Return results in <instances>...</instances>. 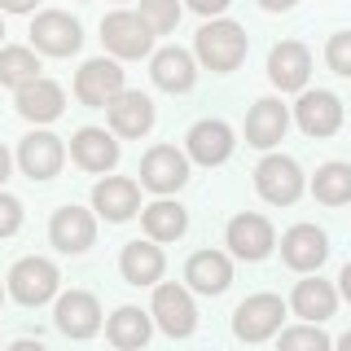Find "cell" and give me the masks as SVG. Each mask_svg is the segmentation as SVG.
<instances>
[{"label": "cell", "mask_w": 351, "mask_h": 351, "mask_svg": "<svg viewBox=\"0 0 351 351\" xmlns=\"http://www.w3.org/2000/svg\"><path fill=\"white\" fill-rule=\"evenodd\" d=\"M246 49H250V40H246V31L237 27V22H206L202 31H197V40H193V53H197V62L206 66V71H215V75H228V71H237L241 62H246Z\"/></svg>", "instance_id": "cell-1"}, {"label": "cell", "mask_w": 351, "mask_h": 351, "mask_svg": "<svg viewBox=\"0 0 351 351\" xmlns=\"http://www.w3.org/2000/svg\"><path fill=\"white\" fill-rule=\"evenodd\" d=\"M58 281L62 277H58V268H53V259H40V255H27L9 268V294L27 307L49 303L53 294H58Z\"/></svg>", "instance_id": "cell-2"}, {"label": "cell", "mask_w": 351, "mask_h": 351, "mask_svg": "<svg viewBox=\"0 0 351 351\" xmlns=\"http://www.w3.org/2000/svg\"><path fill=\"white\" fill-rule=\"evenodd\" d=\"M255 189H259L263 202H272V206L299 202V193H303V171H299V162L285 158V154H268V158L255 167Z\"/></svg>", "instance_id": "cell-3"}, {"label": "cell", "mask_w": 351, "mask_h": 351, "mask_svg": "<svg viewBox=\"0 0 351 351\" xmlns=\"http://www.w3.org/2000/svg\"><path fill=\"white\" fill-rule=\"evenodd\" d=\"M101 40L114 58H145L154 49V31L145 27V18L132 14V9H114L110 18H101Z\"/></svg>", "instance_id": "cell-4"}, {"label": "cell", "mask_w": 351, "mask_h": 351, "mask_svg": "<svg viewBox=\"0 0 351 351\" xmlns=\"http://www.w3.org/2000/svg\"><path fill=\"white\" fill-rule=\"evenodd\" d=\"M31 44H36V53H49V58H71V53H80L84 31L71 14L44 9V14L31 22Z\"/></svg>", "instance_id": "cell-5"}, {"label": "cell", "mask_w": 351, "mask_h": 351, "mask_svg": "<svg viewBox=\"0 0 351 351\" xmlns=\"http://www.w3.org/2000/svg\"><path fill=\"white\" fill-rule=\"evenodd\" d=\"M281 316H285V303L277 294H250L233 312V334L241 343H263V338H272L281 329Z\"/></svg>", "instance_id": "cell-6"}, {"label": "cell", "mask_w": 351, "mask_h": 351, "mask_svg": "<svg viewBox=\"0 0 351 351\" xmlns=\"http://www.w3.org/2000/svg\"><path fill=\"white\" fill-rule=\"evenodd\" d=\"M149 316L158 321V329L167 338H189L197 329V307H193V299H189L184 285H158V290H154Z\"/></svg>", "instance_id": "cell-7"}, {"label": "cell", "mask_w": 351, "mask_h": 351, "mask_svg": "<svg viewBox=\"0 0 351 351\" xmlns=\"http://www.w3.org/2000/svg\"><path fill=\"white\" fill-rule=\"evenodd\" d=\"M184 180H189V158H184L176 145H154L145 158H141V184H145L149 193H176L184 189Z\"/></svg>", "instance_id": "cell-8"}, {"label": "cell", "mask_w": 351, "mask_h": 351, "mask_svg": "<svg viewBox=\"0 0 351 351\" xmlns=\"http://www.w3.org/2000/svg\"><path fill=\"white\" fill-rule=\"evenodd\" d=\"M119 93H123V71H119V62H110V58L84 62L80 75H75V97H80L84 106H93V110H106Z\"/></svg>", "instance_id": "cell-9"}, {"label": "cell", "mask_w": 351, "mask_h": 351, "mask_svg": "<svg viewBox=\"0 0 351 351\" xmlns=\"http://www.w3.org/2000/svg\"><path fill=\"white\" fill-rule=\"evenodd\" d=\"M49 241L62 250V255H84L88 246L97 241V219L84 206H62L49 219Z\"/></svg>", "instance_id": "cell-10"}, {"label": "cell", "mask_w": 351, "mask_h": 351, "mask_svg": "<svg viewBox=\"0 0 351 351\" xmlns=\"http://www.w3.org/2000/svg\"><path fill=\"white\" fill-rule=\"evenodd\" d=\"M307 75H312V53H307L299 40H281L277 49L268 53V80L277 84L281 93H303Z\"/></svg>", "instance_id": "cell-11"}, {"label": "cell", "mask_w": 351, "mask_h": 351, "mask_svg": "<svg viewBox=\"0 0 351 351\" xmlns=\"http://www.w3.org/2000/svg\"><path fill=\"white\" fill-rule=\"evenodd\" d=\"M281 259L290 263L294 272H316L329 259V237L316 224H294L290 233L281 237Z\"/></svg>", "instance_id": "cell-12"}, {"label": "cell", "mask_w": 351, "mask_h": 351, "mask_svg": "<svg viewBox=\"0 0 351 351\" xmlns=\"http://www.w3.org/2000/svg\"><path fill=\"white\" fill-rule=\"evenodd\" d=\"M228 246H233V255L237 259H263L272 246H277V237H272V224L263 215H255V211H241V215H233L228 219Z\"/></svg>", "instance_id": "cell-13"}, {"label": "cell", "mask_w": 351, "mask_h": 351, "mask_svg": "<svg viewBox=\"0 0 351 351\" xmlns=\"http://www.w3.org/2000/svg\"><path fill=\"white\" fill-rule=\"evenodd\" d=\"M294 119H299V128L307 132V136H334L338 128H343V101H338L334 93H303L299 106H294Z\"/></svg>", "instance_id": "cell-14"}, {"label": "cell", "mask_w": 351, "mask_h": 351, "mask_svg": "<svg viewBox=\"0 0 351 351\" xmlns=\"http://www.w3.org/2000/svg\"><path fill=\"white\" fill-rule=\"evenodd\" d=\"M66 162V149L53 132H31L27 141L18 145V167L31 176V180H53Z\"/></svg>", "instance_id": "cell-15"}, {"label": "cell", "mask_w": 351, "mask_h": 351, "mask_svg": "<svg viewBox=\"0 0 351 351\" xmlns=\"http://www.w3.org/2000/svg\"><path fill=\"white\" fill-rule=\"evenodd\" d=\"M184 145H189L193 162H202V167H219V162H228V154H233V128L219 123V119H202V123L189 128Z\"/></svg>", "instance_id": "cell-16"}, {"label": "cell", "mask_w": 351, "mask_h": 351, "mask_svg": "<svg viewBox=\"0 0 351 351\" xmlns=\"http://www.w3.org/2000/svg\"><path fill=\"white\" fill-rule=\"evenodd\" d=\"M58 329L66 338H93L97 329H101V303L93 299L88 290H71L58 299Z\"/></svg>", "instance_id": "cell-17"}, {"label": "cell", "mask_w": 351, "mask_h": 351, "mask_svg": "<svg viewBox=\"0 0 351 351\" xmlns=\"http://www.w3.org/2000/svg\"><path fill=\"white\" fill-rule=\"evenodd\" d=\"M71 158L84 171H110L119 162V141L106 128H80L71 136Z\"/></svg>", "instance_id": "cell-18"}, {"label": "cell", "mask_w": 351, "mask_h": 351, "mask_svg": "<svg viewBox=\"0 0 351 351\" xmlns=\"http://www.w3.org/2000/svg\"><path fill=\"white\" fill-rule=\"evenodd\" d=\"M93 206L110 219V224H123V219H132L141 211V184L128 180V176H106V180L93 189Z\"/></svg>", "instance_id": "cell-19"}, {"label": "cell", "mask_w": 351, "mask_h": 351, "mask_svg": "<svg viewBox=\"0 0 351 351\" xmlns=\"http://www.w3.org/2000/svg\"><path fill=\"white\" fill-rule=\"evenodd\" d=\"M285 128H290V110H285L277 97H263L246 114V145L272 149L277 141H285Z\"/></svg>", "instance_id": "cell-20"}, {"label": "cell", "mask_w": 351, "mask_h": 351, "mask_svg": "<svg viewBox=\"0 0 351 351\" xmlns=\"http://www.w3.org/2000/svg\"><path fill=\"white\" fill-rule=\"evenodd\" d=\"M62 106H66L62 84L44 80V75H36L31 84L18 88V114L31 119V123H53V119H62Z\"/></svg>", "instance_id": "cell-21"}, {"label": "cell", "mask_w": 351, "mask_h": 351, "mask_svg": "<svg viewBox=\"0 0 351 351\" xmlns=\"http://www.w3.org/2000/svg\"><path fill=\"white\" fill-rule=\"evenodd\" d=\"M106 114H110L114 136H145L154 128V101L145 93H132V88H123V93L106 106Z\"/></svg>", "instance_id": "cell-22"}, {"label": "cell", "mask_w": 351, "mask_h": 351, "mask_svg": "<svg viewBox=\"0 0 351 351\" xmlns=\"http://www.w3.org/2000/svg\"><path fill=\"white\" fill-rule=\"evenodd\" d=\"M184 281H189L197 294H224L228 285H233V263L219 255V250H197V255L184 263Z\"/></svg>", "instance_id": "cell-23"}, {"label": "cell", "mask_w": 351, "mask_h": 351, "mask_svg": "<svg viewBox=\"0 0 351 351\" xmlns=\"http://www.w3.org/2000/svg\"><path fill=\"white\" fill-rule=\"evenodd\" d=\"M290 307H294V316H303L307 325H321L334 316V307H338V290L329 281L321 277H307L294 285V294H290Z\"/></svg>", "instance_id": "cell-24"}, {"label": "cell", "mask_w": 351, "mask_h": 351, "mask_svg": "<svg viewBox=\"0 0 351 351\" xmlns=\"http://www.w3.org/2000/svg\"><path fill=\"white\" fill-rule=\"evenodd\" d=\"M149 75H154V84H158L162 93H189L193 80H197L193 53H184V49H158V53H154V62H149Z\"/></svg>", "instance_id": "cell-25"}, {"label": "cell", "mask_w": 351, "mask_h": 351, "mask_svg": "<svg viewBox=\"0 0 351 351\" xmlns=\"http://www.w3.org/2000/svg\"><path fill=\"white\" fill-rule=\"evenodd\" d=\"M162 268H167V259H162V250L154 241H128L123 255H119V272L132 285H154L162 277Z\"/></svg>", "instance_id": "cell-26"}, {"label": "cell", "mask_w": 351, "mask_h": 351, "mask_svg": "<svg viewBox=\"0 0 351 351\" xmlns=\"http://www.w3.org/2000/svg\"><path fill=\"white\" fill-rule=\"evenodd\" d=\"M141 224H145L149 241H176L189 228V211H184L180 202H171V197H158V202H149L145 211H141Z\"/></svg>", "instance_id": "cell-27"}, {"label": "cell", "mask_w": 351, "mask_h": 351, "mask_svg": "<svg viewBox=\"0 0 351 351\" xmlns=\"http://www.w3.org/2000/svg\"><path fill=\"white\" fill-rule=\"evenodd\" d=\"M149 312H141V307H119L114 316H110V325H106V334H110V343H114L119 351H141L149 343Z\"/></svg>", "instance_id": "cell-28"}, {"label": "cell", "mask_w": 351, "mask_h": 351, "mask_svg": "<svg viewBox=\"0 0 351 351\" xmlns=\"http://www.w3.org/2000/svg\"><path fill=\"white\" fill-rule=\"evenodd\" d=\"M312 193L325 206H347L351 202V167L347 162H325L312 180Z\"/></svg>", "instance_id": "cell-29"}, {"label": "cell", "mask_w": 351, "mask_h": 351, "mask_svg": "<svg viewBox=\"0 0 351 351\" xmlns=\"http://www.w3.org/2000/svg\"><path fill=\"white\" fill-rule=\"evenodd\" d=\"M40 75V58H36V49H22V44H9V49H0V84L5 88H18L22 84H31Z\"/></svg>", "instance_id": "cell-30"}, {"label": "cell", "mask_w": 351, "mask_h": 351, "mask_svg": "<svg viewBox=\"0 0 351 351\" xmlns=\"http://www.w3.org/2000/svg\"><path fill=\"white\" fill-rule=\"evenodd\" d=\"M277 351H329V338L321 325H294V329H281Z\"/></svg>", "instance_id": "cell-31"}, {"label": "cell", "mask_w": 351, "mask_h": 351, "mask_svg": "<svg viewBox=\"0 0 351 351\" xmlns=\"http://www.w3.org/2000/svg\"><path fill=\"white\" fill-rule=\"evenodd\" d=\"M141 18H145V27L154 36H167L180 22V5L176 0H141Z\"/></svg>", "instance_id": "cell-32"}, {"label": "cell", "mask_w": 351, "mask_h": 351, "mask_svg": "<svg viewBox=\"0 0 351 351\" xmlns=\"http://www.w3.org/2000/svg\"><path fill=\"white\" fill-rule=\"evenodd\" d=\"M325 62L334 75H351V31H338V36H329L325 44Z\"/></svg>", "instance_id": "cell-33"}, {"label": "cell", "mask_w": 351, "mask_h": 351, "mask_svg": "<svg viewBox=\"0 0 351 351\" xmlns=\"http://www.w3.org/2000/svg\"><path fill=\"white\" fill-rule=\"evenodd\" d=\"M22 228V202L14 193H0V237H14Z\"/></svg>", "instance_id": "cell-34"}, {"label": "cell", "mask_w": 351, "mask_h": 351, "mask_svg": "<svg viewBox=\"0 0 351 351\" xmlns=\"http://www.w3.org/2000/svg\"><path fill=\"white\" fill-rule=\"evenodd\" d=\"M228 5H233V0H189V9H193V14H202V18H215V14H224Z\"/></svg>", "instance_id": "cell-35"}, {"label": "cell", "mask_w": 351, "mask_h": 351, "mask_svg": "<svg viewBox=\"0 0 351 351\" xmlns=\"http://www.w3.org/2000/svg\"><path fill=\"white\" fill-rule=\"evenodd\" d=\"M36 5H40V0H0V9H5V14H31Z\"/></svg>", "instance_id": "cell-36"}, {"label": "cell", "mask_w": 351, "mask_h": 351, "mask_svg": "<svg viewBox=\"0 0 351 351\" xmlns=\"http://www.w3.org/2000/svg\"><path fill=\"white\" fill-rule=\"evenodd\" d=\"M259 5L268 9V14H285V9H294L299 0H259Z\"/></svg>", "instance_id": "cell-37"}, {"label": "cell", "mask_w": 351, "mask_h": 351, "mask_svg": "<svg viewBox=\"0 0 351 351\" xmlns=\"http://www.w3.org/2000/svg\"><path fill=\"white\" fill-rule=\"evenodd\" d=\"M9 351H49V347H44V343H31V338H18Z\"/></svg>", "instance_id": "cell-38"}, {"label": "cell", "mask_w": 351, "mask_h": 351, "mask_svg": "<svg viewBox=\"0 0 351 351\" xmlns=\"http://www.w3.org/2000/svg\"><path fill=\"white\" fill-rule=\"evenodd\" d=\"M5 180H9V149L0 145V184H5Z\"/></svg>", "instance_id": "cell-39"}, {"label": "cell", "mask_w": 351, "mask_h": 351, "mask_svg": "<svg viewBox=\"0 0 351 351\" xmlns=\"http://www.w3.org/2000/svg\"><path fill=\"white\" fill-rule=\"evenodd\" d=\"M338 281H343V299L351 303V263H347V268H343V277H338Z\"/></svg>", "instance_id": "cell-40"}, {"label": "cell", "mask_w": 351, "mask_h": 351, "mask_svg": "<svg viewBox=\"0 0 351 351\" xmlns=\"http://www.w3.org/2000/svg\"><path fill=\"white\" fill-rule=\"evenodd\" d=\"M338 351H351V329H347L343 338H338Z\"/></svg>", "instance_id": "cell-41"}, {"label": "cell", "mask_w": 351, "mask_h": 351, "mask_svg": "<svg viewBox=\"0 0 351 351\" xmlns=\"http://www.w3.org/2000/svg\"><path fill=\"white\" fill-rule=\"evenodd\" d=\"M0 40H5V22H0Z\"/></svg>", "instance_id": "cell-42"}, {"label": "cell", "mask_w": 351, "mask_h": 351, "mask_svg": "<svg viewBox=\"0 0 351 351\" xmlns=\"http://www.w3.org/2000/svg\"><path fill=\"white\" fill-rule=\"evenodd\" d=\"M0 303H5V290H0Z\"/></svg>", "instance_id": "cell-43"}]
</instances>
